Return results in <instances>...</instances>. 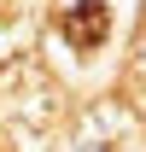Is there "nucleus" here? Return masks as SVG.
Returning <instances> with one entry per match:
<instances>
[{"instance_id":"nucleus-1","label":"nucleus","mask_w":146,"mask_h":152,"mask_svg":"<svg viewBox=\"0 0 146 152\" xmlns=\"http://www.w3.org/2000/svg\"><path fill=\"white\" fill-rule=\"evenodd\" d=\"M58 35L70 41L76 53H93V47H105V35H111V6H105V0H76L70 12L58 18Z\"/></svg>"}]
</instances>
